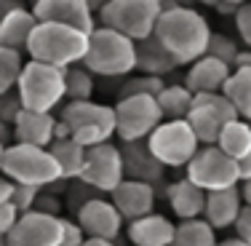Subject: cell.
Instances as JSON below:
<instances>
[{"label": "cell", "instance_id": "7dc6e473", "mask_svg": "<svg viewBox=\"0 0 251 246\" xmlns=\"http://www.w3.org/2000/svg\"><path fill=\"white\" fill-rule=\"evenodd\" d=\"M235 67H251V49H243L235 59ZM232 67V70H235Z\"/></svg>", "mask_w": 251, "mask_h": 246}, {"label": "cell", "instance_id": "7a4b0ae2", "mask_svg": "<svg viewBox=\"0 0 251 246\" xmlns=\"http://www.w3.org/2000/svg\"><path fill=\"white\" fill-rule=\"evenodd\" d=\"M88 43H91V35L83 29L53 25V22H38L27 46V56L35 62L51 64V67L67 70L73 64H83Z\"/></svg>", "mask_w": 251, "mask_h": 246}, {"label": "cell", "instance_id": "cb8c5ba5", "mask_svg": "<svg viewBox=\"0 0 251 246\" xmlns=\"http://www.w3.org/2000/svg\"><path fill=\"white\" fill-rule=\"evenodd\" d=\"M35 27H38V19H35L32 8H25V5H22V8L11 11V14L0 22V46L25 54Z\"/></svg>", "mask_w": 251, "mask_h": 246}, {"label": "cell", "instance_id": "ab89813d", "mask_svg": "<svg viewBox=\"0 0 251 246\" xmlns=\"http://www.w3.org/2000/svg\"><path fill=\"white\" fill-rule=\"evenodd\" d=\"M35 212H43V214H51V217H62V201H59V195L49 193V190H43L38 198V203H35Z\"/></svg>", "mask_w": 251, "mask_h": 246}, {"label": "cell", "instance_id": "91938a15", "mask_svg": "<svg viewBox=\"0 0 251 246\" xmlns=\"http://www.w3.org/2000/svg\"><path fill=\"white\" fill-rule=\"evenodd\" d=\"M249 123H251V121H249Z\"/></svg>", "mask_w": 251, "mask_h": 246}, {"label": "cell", "instance_id": "11a10c76", "mask_svg": "<svg viewBox=\"0 0 251 246\" xmlns=\"http://www.w3.org/2000/svg\"><path fill=\"white\" fill-rule=\"evenodd\" d=\"M222 3H232V5H243V3H249V0H222Z\"/></svg>", "mask_w": 251, "mask_h": 246}, {"label": "cell", "instance_id": "d590c367", "mask_svg": "<svg viewBox=\"0 0 251 246\" xmlns=\"http://www.w3.org/2000/svg\"><path fill=\"white\" fill-rule=\"evenodd\" d=\"M22 112H25V105H22L16 88H14V91H8V94H0V121L14 126L16 121H19Z\"/></svg>", "mask_w": 251, "mask_h": 246}, {"label": "cell", "instance_id": "4316f807", "mask_svg": "<svg viewBox=\"0 0 251 246\" xmlns=\"http://www.w3.org/2000/svg\"><path fill=\"white\" fill-rule=\"evenodd\" d=\"M193 99H195V94L184 83H166V88L158 94V105L163 110L166 121H182V118H187L190 110H193Z\"/></svg>", "mask_w": 251, "mask_h": 246}, {"label": "cell", "instance_id": "e0dca14e", "mask_svg": "<svg viewBox=\"0 0 251 246\" xmlns=\"http://www.w3.org/2000/svg\"><path fill=\"white\" fill-rule=\"evenodd\" d=\"M110 198H112V203L118 206V212L123 214V219L134 222V219H142V217H147V214H152L155 201H158V193H155V188L147 185V182L123 179Z\"/></svg>", "mask_w": 251, "mask_h": 246}, {"label": "cell", "instance_id": "603a6c76", "mask_svg": "<svg viewBox=\"0 0 251 246\" xmlns=\"http://www.w3.org/2000/svg\"><path fill=\"white\" fill-rule=\"evenodd\" d=\"M179 67V62L169 54L158 38H145L136 43V70L142 75H155V78H169Z\"/></svg>", "mask_w": 251, "mask_h": 246}, {"label": "cell", "instance_id": "6f0895ef", "mask_svg": "<svg viewBox=\"0 0 251 246\" xmlns=\"http://www.w3.org/2000/svg\"><path fill=\"white\" fill-rule=\"evenodd\" d=\"M0 246H8V236H3V233H0Z\"/></svg>", "mask_w": 251, "mask_h": 246}, {"label": "cell", "instance_id": "681fc988", "mask_svg": "<svg viewBox=\"0 0 251 246\" xmlns=\"http://www.w3.org/2000/svg\"><path fill=\"white\" fill-rule=\"evenodd\" d=\"M241 193H243V203L251 206V179L249 182H241Z\"/></svg>", "mask_w": 251, "mask_h": 246}, {"label": "cell", "instance_id": "74e56055", "mask_svg": "<svg viewBox=\"0 0 251 246\" xmlns=\"http://www.w3.org/2000/svg\"><path fill=\"white\" fill-rule=\"evenodd\" d=\"M88 241V236L83 233V227L75 219H62V244L59 246H83Z\"/></svg>", "mask_w": 251, "mask_h": 246}, {"label": "cell", "instance_id": "d4e9b609", "mask_svg": "<svg viewBox=\"0 0 251 246\" xmlns=\"http://www.w3.org/2000/svg\"><path fill=\"white\" fill-rule=\"evenodd\" d=\"M49 150H51L53 158H56L59 169H62V177L67 179V182L80 179L83 169H86V153H88V147H83L80 142H75V139H56Z\"/></svg>", "mask_w": 251, "mask_h": 246}, {"label": "cell", "instance_id": "9f6ffc18", "mask_svg": "<svg viewBox=\"0 0 251 246\" xmlns=\"http://www.w3.org/2000/svg\"><path fill=\"white\" fill-rule=\"evenodd\" d=\"M174 3H176V5H193L195 0H174Z\"/></svg>", "mask_w": 251, "mask_h": 246}, {"label": "cell", "instance_id": "8fae6325", "mask_svg": "<svg viewBox=\"0 0 251 246\" xmlns=\"http://www.w3.org/2000/svg\"><path fill=\"white\" fill-rule=\"evenodd\" d=\"M230 121H238V112H235V107H232V102L227 99L222 91L195 94L193 110H190V115H187V123L193 126L195 137L201 139L203 147L217 145L222 129Z\"/></svg>", "mask_w": 251, "mask_h": 246}, {"label": "cell", "instance_id": "8992f818", "mask_svg": "<svg viewBox=\"0 0 251 246\" xmlns=\"http://www.w3.org/2000/svg\"><path fill=\"white\" fill-rule=\"evenodd\" d=\"M160 14H163L160 0H110L97 16L101 27L118 29L121 35L139 43L155 35Z\"/></svg>", "mask_w": 251, "mask_h": 246}, {"label": "cell", "instance_id": "f907efd6", "mask_svg": "<svg viewBox=\"0 0 251 246\" xmlns=\"http://www.w3.org/2000/svg\"><path fill=\"white\" fill-rule=\"evenodd\" d=\"M217 246H251V244H246V241H241V238H225V241H219Z\"/></svg>", "mask_w": 251, "mask_h": 246}, {"label": "cell", "instance_id": "ffe728a7", "mask_svg": "<svg viewBox=\"0 0 251 246\" xmlns=\"http://www.w3.org/2000/svg\"><path fill=\"white\" fill-rule=\"evenodd\" d=\"M176 236V225L166 214H147L142 219L128 222L126 238L131 246H171Z\"/></svg>", "mask_w": 251, "mask_h": 246}, {"label": "cell", "instance_id": "44dd1931", "mask_svg": "<svg viewBox=\"0 0 251 246\" xmlns=\"http://www.w3.org/2000/svg\"><path fill=\"white\" fill-rule=\"evenodd\" d=\"M232 75V67L214 56H201L198 62H193L184 73V86L193 94H211V91H222L227 78Z\"/></svg>", "mask_w": 251, "mask_h": 246}, {"label": "cell", "instance_id": "f546056e", "mask_svg": "<svg viewBox=\"0 0 251 246\" xmlns=\"http://www.w3.org/2000/svg\"><path fill=\"white\" fill-rule=\"evenodd\" d=\"M94 75L83 64H73L64 70V88H67V102H91L94 99Z\"/></svg>", "mask_w": 251, "mask_h": 246}, {"label": "cell", "instance_id": "816d5d0a", "mask_svg": "<svg viewBox=\"0 0 251 246\" xmlns=\"http://www.w3.org/2000/svg\"><path fill=\"white\" fill-rule=\"evenodd\" d=\"M88 3H91V8H94V11H97V14H99V11L104 8V5L110 3V0H88Z\"/></svg>", "mask_w": 251, "mask_h": 246}, {"label": "cell", "instance_id": "d6986e66", "mask_svg": "<svg viewBox=\"0 0 251 246\" xmlns=\"http://www.w3.org/2000/svg\"><path fill=\"white\" fill-rule=\"evenodd\" d=\"M243 206H246V203H243L241 185H238V188H227V190H214V193L206 195L203 219H206L214 230H227V227H235Z\"/></svg>", "mask_w": 251, "mask_h": 246}, {"label": "cell", "instance_id": "1f68e13d", "mask_svg": "<svg viewBox=\"0 0 251 246\" xmlns=\"http://www.w3.org/2000/svg\"><path fill=\"white\" fill-rule=\"evenodd\" d=\"M166 88V81L163 78H155V75H128L123 78L121 88H118V99L123 97H142V94H147V97H158L160 91Z\"/></svg>", "mask_w": 251, "mask_h": 246}, {"label": "cell", "instance_id": "30bf717a", "mask_svg": "<svg viewBox=\"0 0 251 246\" xmlns=\"http://www.w3.org/2000/svg\"><path fill=\"white\" fill-rule=\"evenodd\" d=\"M184 177L190 182H195L201 190L214 193V190H227L241 185V174H238V161L222 153L217 145L201 147L198 155L190 161V166L184 169Z\"/></svg>", "mask_w": 251, "mask_h": 246}, {"label": "cell", "instance_id": "7402d4cb", "mask_svg": "<svg viewBox=\"0 0 251 246\" xmlns=\"http://www.w3.org/2000/svg\"><path fill=\"white\" fill-rule=\"evenodd\" d=\"M56 121L53 112H32L25 110L19 121L14 123V134L19 145H35V147H51L56 139Z\"/></svg>", "mask_w": 251, "mask_h": 246}, {"label": "cell", "instance_id": "60d3db41", "mask_svg": "<svg viewBox=\"0 0 251 246\" xmlns=\"http://www.w3.org/2000/svg\"><path fill=\"white\" fill-rule=\"evenodd\" d=\"M235 236L241 238V241L251 244V206H243L241 217L235 222Z\"/></svg>", "mask_w": 251, "mask_h": 246}, {"label": "cell", "instance_id": "5bb4252c", "mask_svg": "<svg viewBox=\"0 0 251 246\" xmlns=\"http://www.w3.org/2000/svg\"><path fill=\"white\" fill-rule=\"evenodd\" d=\"M32 14L38 22H53V25H67L91 35L97 29V11L88 0H35Z\"/></svg>", "mask_w": 251, "mask_h": 246}, {"label": "cell", "instance_id": "9c48e42d", "mask_svg": "<svg viewBox=\"0 0 251 246\" xmlns=\"http://www.w3.org/2000/svg\"><path fill=\"white\" fill-rule=\"evenodd\" d=\"M118 118V139L121 142H145L150 134L166 121L163 110L158 105V97H123L115 105Z\"/></svg>", "mask_w": 251, "mask_h": 246}, {"label": "cell", "instance_id": "f6af8a7d", "mask_svg": "<svg viewBox=\"0 0 251 246\" xmlns=\"http://www.w3.org/2000/svg\"><path fill=\"white\" fill-rule=\"evenodd\" d=\"M22 0H0V22L5 19V16L11 14V11H16V8H22Z\"/></svg>", "mask_w": 251, "mask_h": 246}, {"label": "cell", "instance_id": "8d00e7d4", "mask_svg": "<svg viewBox=\"0 0 251 246\" xmlns=\"http://www.w3.org/2000/svg\"><path fill=\"white\" fill-rule=\"evenodd\" d=\"M232 22H235V32H238V38L243 40V46L251 49V0L238 8V14L232 16Z\"/></svg>", "mask_w": 251, "mask_h": 246}, {"label": "cell", "instance_id": "277c9868", "mask_svg": "<svg viewBox=\"0 0 251 246\" xmlns=\"http://www.w3.org/2000/svg\"><path fill=\"white\" fill-rule=\"evenodd\" d=\"M16 94H19L25 110L32 112H53L64 99H67V88H64V70L51 67V64L27 59L25 70L16 83Z\"/></svg>", "mask_w": 251, "mask_h": 246}, {"label": "cell", "instance_id": "ac0fdd59", "mask_svg": "<svg viewBox=\"0 0 251 246\" xmlns=\"http://www.w3.org/2000/svg\"><path fill=\"white\" fill-rule=\"evenodd\" d=\"M206 190H201L195 182H190L187 177L166 182V203L174 212V217L179 222L187 219H201L206 212Z\"/></svg>", "mask_w": 251, "mask_h": 246}, {"label": "cell", "instance_id": "c3c4849f", "mask_svg": "<svg viewBox=\"0 0 251 246\" xmlns=\"http://www.w3.org/2000/svg\"><path fill=\"white\" fill-rule=\"evenodd\" d=\"M83 246H121L118 241H107V238H88Z\"/></svg>", "mask_w": 251, "mask_h": 246}, {"label": "cell", "instance_id": "2e32d148", "mask_svg": "<svg viewBox=\"0 0 251 246\" xmlns=\"http://www.w3.org/2000/svg\"><path fill=\"white\" fill-rule=\"evenodd\" d=\"M121 155H123V169L126 179H136V182H147L152 188L166 182V166L152 155V150L145 142H121Z\"/></svg>", "mask_w": 251, "mask_h": 246}, {"label": "cell", "instance_id": "bcb514c9", "mask_svg": "<svg viewBox=\"0 0 251 246\" xmlns=\"http://www.w3.org/2000/svg\"><path fill=\"white\" fill-rule=\"evenodd\" d=\"M238 8H241V5H232V3H222V0H219L217 3V14H222V16H235L238 14Z\"/></svg>", "mask_w": 251, "mask_h": 246}, {"label": "cell", "instance_id": "f1b7e54d", "mask_svg": "<svg viewBox=\"0 0 251 246\" xmlns=\"http://www.w3.org/2000/svg\"><path fill=\"white\" fill-rule=\"evenodd\" d=\"M217 230L206 219H187L176 225V236L171 246H217Z\"/></svg>", "mask_w": 251, "mask_h": 246}, {"label": "cell", "instance_id": "484cf974", "mask_svg": "<svg viewBox=\"0 0 251 246\" xmlns=\"http://www.w3.org/2000/svg\"><path fill=\"white\" fill-rule=\"evenodd\" d=\"M222 94L232 102L238 118L251 121V67H235L227 78Z\"/></svg>", "mask_w": 251, "mask_h": 246}, {"label": "cell", "instance_id": "f35d334b", "mask_svg": "<svg viewBox=\"0 0 251 246\" xmlns=\"http://www.w3.org/2000/svg\"><path fill=\"white\" fill-rule=\"evenodd\" d=\"M19 219H22V212L14 206V201H5L3 206H0V233H3V236H8V233L19 225Z\"/></svg>", "mask_w": 251, "mask_h": 246}, {"label": "cell", "instance_id": "4dcf8cb0", "mask_svg": "<svg viewBox=\"0 0 251 246\" xmlns=\"http://www.w3.org/2000/svg\"><path fill=\"white\" fill-rule=\"evenodd\" d=\"M25 54L14 49H3L0 46V94H8L16 88L19 75L25 70Z\"/></svg>", "mask_w": 251, "mask_h": 246}, {"label": "cell", "instance_id": "4fadbf2b", "mask_svg": "<svg viewBox=\"0 0 251 246\" xmlns=\"http://www.w3.org/2000/svg\"><path fill=\"white\" fill-rule=\"evenodd\" d=\"M75 222L83 227L88 238H107V241H118L123 233V214L112 203L110 195H97L75 214Z\"/></svg>", "mask_w": 251, "mask_h": 246}, {"label": "cell", "instance_id": "836d02e7", "mask_svg": "<svg viewBox=\"0 0 251 246\" xmlns=\"http://www.w3.org/2000/svg\"><path fill=\"white\" fill-rule=\"evenodd\" d=\"M101 195L99 190H94L91 185H86L83 179H73V182H67V193H64V206L70 209L73 214H77L83 206H86L91 198Z\"/></svg>", "mask_w": 251, "mask_h": 246}, {"label": "cell", "instance_id": "d6a6232c", "mask_svg": "<svg viewBox=\"0 0 251 246\" xmlns=\"http://www.w3.org/2000/svg\"><path fill=\"white\" fill-rule=\"evenodd\" d=\"M208 56L219 59V62L230 64V67H235V59L238 54H241V49H238V43L230 38V35H222V32H214L211 40H208Z\"/></svg>", "mask_w": 251, "mask_h": 246}, {"label": "cell", "instance_id": "ee69618b", "mask_svg": "<svg viewBox=\"0 0 251 246\" xmlns=\"http://www.w3.org/2000/svg\"><path fill=\"white\" fill-rule=\"evenodd\" d=\"M238 174H241V182H249L251 179V153L238 161Z\"/></svg>", "mask_w": 251, "mask_h": 246}, {"label": "cell", "instance_id": "7c38bea8", "mask_svg": "<svg viewBox=\"0 0 251 246\" xmlns=\"http://www.w3.org/2000/svg\"><path fill=\"white\" fill-rule=\"evenodd\" d=\"M80 179L86 185H91L94 190H99L101 195H112V193H115L118 185L126 179L121 145L104 142V145L88 147V153H86V169H83Z\"/></svg>", "mask_w": 251, "mask_h": 246}, {"label": "cell", "instance_id": "52a82bcc", "mask_svg": "<svg viewBox=\"0 0 251 246\" xmlns=\"http://www.w3.org/2000/svg\"><path fill=\"white\" fill-rule=\"evenodd\" d=\"M3 174L16 185H35V188H49L59 182L62 169H59L56 158L51 155L49 147H35V145H11L5 150V164Z\"/></svg>", "mask_w": 251, "mask_h": 246}, {"label": "cell", "instance_id": "f5cc1de1", "mask_svg": "<svg viewBox=\"0 0 251 246\" xmlns=\"http://www.w3.org/2000/svg\"><path fill=\"white\" fill-rule=\"evenodd\" d=\"M5 150H8V147L0 145V174H3V164H5Z\"/></svg>", "mask_w": 251, "mask_h": 246}, {"label": "cell", "instance_id": "ba28073f", "mask_svg": "<svg viewBox=\"0 0 251 246\" xmlns=\"http://www.w3.org/2000/svg\"><path fill=\"white\" fill-rule=\"evenodd\" d=\"M147 147L152 150V155L166 169H187L190 161L198 155V150L203 145H201L198 137H195L193 126L187 123V118H182V121H163L160 123L150 134Z\"/></svg>", "mask_w": 251, "mask_h": 246}, {"label": "cell", "instance_id": "7bdbcfd3", "mask_svg": "<svg viewBox=\"0 0 251 246\" xmlns=\"http://www.w3.org/2000/svg\"><path fill=\"white\" fill-rule=\"evenodd\" d=\"M14 185L16 182H11L5 174H0V206H3L5 201H11V195H14Z\"/></svg>", "mask_w": 251, "mask_h": 246}, {"label": "cell", "instance_id": "3957f363", "mask_svg": "<svg viewBox=\"0 0 251 246\" xmlns=\"http://www.w3.org/2000/svg\"><path fill=\"white\" fill-rule=\"evenodd\" d=\"M83 67H88L97 78H121L123 81L131 73H136V40L126 38L118 29L99 25L91 32Z\"/></svg>", "mask_w": 251, "mask_h": 246}, {"label": "cell", "instance_id": "db71d44e", "mask_svg": "<svg viewBox=\"0 0 251 246\" xmlns=\"http://www.w3.org/2000/svg\"><path fill=\"white\" fill-rule=\"evenodd\" d=\"M195 3H201V5H208V8H217V3H219V0H195Z\"/></svg>", "mask_w": 251, "mask_h": 246}, {"label": "cell", "instance_id": "6da1fadb", "mask_svg": "<svg viewBox=\"0 0 251 246\" xmlns=\"http://www.w3.org/2000/svg\"><path fill=\"white\" fill-rule=\"evenodd\" d=\"M211 27L206 16L195 11L193 5H176L174 0L163 3V14L155 27V38L169 49V54L182 64H193L201 56H206L208 40H211Z\"/></svg>", "mask_w": 251, "mask_h": 246}, {"label": "cell", "instance_id": "e575fe53", "mask_svg": "<svg viewBox=\"0 0 251 246\" xmlns=\"http://www.w3.org/2000/svg\"><path fill=\"white\" fill-rule=\"evenodd\" d=\"M40 193H43V188H35V185H14L11 201H14V206L22 214H27V212H35V203H38Z\"/></svg>", "mask_w": 251, "mask_h": 246}, {"label": "cell", "instance_id": "83f0119b", "mask_svg": "<svg viewBox=\"0 0 251 246\" xmlns=\"http://www.w3.org/2000/svg\"><path fill=\"white\" fill-rule=\"evenodd\" d=\"M217 147L235 161H241L243 155H249L251 153V123L243 121V118L230 121L222 129V134H219Z\"/></svg>", "mask_w": 251, "mask_h": 246}, {"label": "cell", "instance_id": "680465c9", "mask_svg": "<svg viewBox=\"0 0 251 246\" xmlns=\"http://www.w3.org/2000/svg\"><path fill=\"white\" fill-rule=\"evenodd\" d=\"M160 3H169V0H160Z\"/></svg>", "mask_w": 251, "mask_h": 246}, {"label": "cell", "instance_id": "b9f144b4", "mask_svg": "<svg viewBox=\"0 0 251 246\" xmlns=\"http://www.w3.org/2000/svg\"><path fill=\"white\" fill-rule=\"evenodd\" d=\"M0 145H5V147L16 145V134H14V126H11V123H3V121H0Z\"/></svg>", "mask_w": 251, "mask_h": 246}, {"label": "cell", "instance_id": "5b68a950", "mask_svg": "<svg viewBox=\"0 0 251 246\" xmlns=\"http://www.w3.org/2000/svg\"><path fill=\"white\" fill-rule=\"evenodd\" d=\"M62 118L73 131V139L83 147H97L118 137V118L115 107L101 102H67L62 107Z\"/></svg>", "mask_w": 251, "mask_h": 246}, {"label": "cell", "instance_id": "9a60e30c", "mask_svg": "<svg viewBox=\"0 0 251 246\" xmlns=\"http://www.w3.org/2000/svg\"><path fill=\"white\" fill-rule=\"evenodd\" d=\"M62 219L43 212L22 214L19 225L8 233V246H59L62 244Z\"/></svg>", "mask_w": 251, "mask_h": 246}]
</instances>
